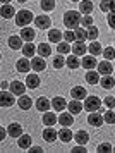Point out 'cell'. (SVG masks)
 Here are the masks:
<instances>
[{"label":"cell","instance_id":"obj_1","mask_svg":"<svg viewBox=\"0 0 115 153\" xmlns=\"http://www.w3.org/2000/svg\"><path fill=\"white\" fill-rule=\"evenodd\" d=\"M64 24L70 29H76L81 24V14L76 12V10H67V12L64 14Z\"/></svg>","mask_w":115,"mask_h":153},{"label":"cell","instance_id":"obj_2","mask_svg":"<svg viewBox=\"0 0 115 153\" xmlns=\"http://www.w3.org/2000/svg\"><path fill=\"white\" fill-rule=\"evenodd\" d=\"M82 107H84V110H88V112H96V110H100V107H102V100L98 97H86Z\"/></svg>","mask_w":115,"mask_h":153},{"label":"cell","instance_id":"obj_3","mask_svg":"<svg viewBox=\"0 0 115 153\" xmlns=\"http://www.w3.org/2000/svg\"><path fill=\"white\" fill-rule=\"evenodd\" d=\"M31 21H33V12H29L26 9H24V10H19V12L16 14V24H17V26H22V28H24V26H27Z\"/></svg>","mask_w":115,"mask_h":153},{"label":"cell","instance_id":"obj_4","mask_svg":"<svg viewBox=\"0 0 115 153\" xmlns=\"http://www.w3.org/2000/svg\"><path fill=\"white\" fill-rule=\"evenodd\" d=\"M16 103V95L12 91L2 90L0 91V107H12Z\"/></svg>","mask_w":115,"mask_h":153},{"label":"cell","instance_id":"obj_5","mask_svg":"<svg viewBox=\"0 0 115 153\" xmlns=\"http://www.w3.org/2000/svg\"><path fill=\"white\" fill-rule=\"evenodd\" d=\"M16 9L10 5V4H4L2 9H0V16L4 17V19H10V17H16Z\"/></svg>","mask_w":115,"mask_h":153},{"label":"cell","instance_id":"obj_6","mask_svg":"<svg viewBox=\"0 0 115 153\" xmlns=\"http://www.w3.org/2000/svg\"><path fill=\"white\" fill-rule=\"evenodd\" d=\"M31 69L36 71V72L45 71L47 69V62H45V59H43V57H33V60H31Z\"/></svg>","mask_w":115,"mask_h":153},{"label":"cell","instance_id":"obj_7","mask_svg":"<svg viewBox=\"0 0 115 153\" xmlns=\"http://www.w3.org/2000/svg\"><path fill=\"white\" fill-rule=\"evenodd\" d=\"M57 138H59V131H55L52 126H47V129L43 131V139L48 143H53Z\"/></svg>","mask_w":115,"mask_h":153},{"label":"cell","instance_id":"obj_8","mask_svg":"<svg viewBox=\"0 0 115 153\" xmlns=\"http://www.w3.org/2000/svg\"><path fill=\"white\" fill-rule=\"evenodd\" d=\"M34 24H36V28H40V29H47L52 26V21H50V17L48 16H38L36 19H34Z\"/></svg>","mask_w":115,"mask_h":153},{"label":"cell","instance_id":"obj_9","mask_svg":"<svg viewBox=\"0 0 115 153\" xmlns=\"http://www.w3.org/2000/svg\"><path fill=\"white\" fill-rule=\"evenodd\" d=\"M96 67H98V72H100L102 76H110V74H112V71H114L110 60H103V62H100Z\"/></svg>","mask_w":115,"mask_h":153},{"label":"cell","instance_id":"obj_10","mask_svg":"<svg viewBox=\"0 0 115 153\" xmlns=\"http://www.w3.org/2000/svg\"><path fill=\"white\" fill-rule=\"evenodd\" d=\"M9 88H10V91H12L14 95L17 97V95H24V91H26V84H22L21 81H12V83L9 84Z\"/></svg>","mask_w":115,"mask_h":153},{"label":"cell","instance_id":"obj_11","mask_svg":"<svg viewBox=\"0 0 115 153\" xmlns=\"http://www.w3.org/2000/svg\"><path fill=\"white\" fill-rule=\"evenodd\" d=\"M67 108H69V112H70L72 115H77V114H79L84 107H82L81 100H76V98H72V102H69V103H67Z\"/></svg>","mask_w":115,"mask_h":153},{"label":"cell","instance_id":"obj_12","mask_svg":"<svg viewBox=\"0 0 115 153\" xmlns=\"http://www.w3.org/2000/svg\"><path fill=\"white\" fill-rule=\"evenodd\" d=\"M50 107H52V102H50L47 97H40L38 100H36V108H38L40 112H48Z\"/></svg>","mask_w":115,"mask_h":153},{"label":"cell","instance_id":"obj_13","mask_svg":"<svg viewBox=\"0 0 115 153\" xmlns=\"http://www.w3.org/2000/svg\"><path fill=\"white\" fill-rule=\"evenodd\" d=\"M7 134L12 136V138H19L21 134H22V127H21V124H17V122L9 124V127H7Z\"/></svg>","mask_w":115,"mask_h":153},{"label":"cell","instance_id":"obj_14","mask_svg":"<svg viewBox=\"0 0 115 153\" xmlns=\"http://www.w3.org/2000/svg\"><path fill=\"white\" fill-rule=\"evenodd\" d=\"M88 122L93 126V127H100V126L105 122V119H103L100 114H96V112H91V114H89V117H88Z\"/></svg>","mask_w":115,"mask_h":153},{"label":"cell","instance_id":"obj_15","mask_svg":"<svg viewBox=\"0 0 115 153\" xmlns=\"http://www.w3.org/2000/svg\"><path fill=\"white\" fill-rule=\"evenodd\" d=\"M16 67H17V71H19V72H27V71L31 69V60H29L27 57H22V59H19V60H17Z\"/></svg>","mask_w":115,"mask_h":153},{"label":"cell","instance_id":"obj_16","mask_svg":"<svg viewBox=\"0 0 115 153\" xmlns=\"http://www.w3.org/2000/svg\"><path fill=\"white\" fill-rule=\"evenodd\" d=\"M81 64H82V67H84V69H88V71L95 69L96 65H98V62H96L95 55H86V57H84V59L81 60Z\"/></svg>","mask_w":115,"mask_h":153},{"label":"cell","instance_id":"obj_17","mask_svg":"<svg viewBox=\"0 0 115 153\" xmlns=\"http://www.w3.org/2000/svg\"><path fill=\"white\" fill-rule=\"evenodd\" d=\"M31 136H27V134H21L19 138H17V145H19V148H22V150H27V148H31Z\"/></svg>","mask_w":115,"mask_h":153},{"label":"cell","instance_id":"obj_18","mask_svg":"<svg viewBox=\"0 0 115 153\" xmlns=\"http://www.w3.org/2000/svg\"><path fill=\"white\" fill-rule=\"evenodd\" d=\"M79 12L81 14H91L93 12V2L91 0H82L81 4H79Z\"/></svg>","mask_w":115,"mask_h":153},{"label":"cell","instance_id":"obj_19","mask_svg":"<svg viewBox=\"0 0 115 153\" xmlns=\"http://www.w3.org/2000/svg\"><path fill=\"white\" fill-rule=\"evenodd\" d=\"M70 95H72V98H76V100H84V98L88 97V95H86V90H84L82 86H74L72 91H70Z\"/></svg>","mask_w":115,"mask_h":153},{"label":"cell","instance_id":"obj_20","mask_svg":"<svg viewBox=\"0 0 115 153\" xmlns=\"http://www.w3.org/2000/svg\"><path fill=\"white\" fill-rule=\"evenodd\" d=\"M22 55L24 57H27V59H29V57H33L34 55V52H36V48H34V45H33V42H26L24 43V45H22Z\"/></svg>","mask_w":115,"mask_h":153},{"label":"cell","instance_id":"obj_21","mask_svg":"<svg viewBox=\"0 0 115 153\" xmlns=\"http://www.w3.org/2000/svg\"><path fill=\"white\" fill-rule=\"evenodd\" d=\"M57 115H55L53 112H43V124L45 126H53L57 124Z\"/></svg>","mask_w":115,"mask_h":153},{"label":"cell","instance_id":"obj_22","mask_svg":"<svg viewBox=\"0 0 115 153\" xmlns=\"http://www.w3.org/2000/svg\"><path fill=\"white\" fill-rule=\"evenodd\" d=\"M36 33L33 31V28H22L21 29V38L24 40V42H33Z\"/></svg>","mask_w":115,"mask_h":153},{"label":"cell","instance_id":"obj_23","mask_svg":"<svg viewBox=\"0 0 115 153\" xmlns=\"http://www.w3.org/2000/svg\"><path fill=\"white\" fill-rule=\"evenodd\" d=\"M26 86H27V88H31V90L38 88V86H40V77L36 76V74H27V77H26Z\"/></svg>","mask_w":115,"mask_h":153},{"label":"cell","instance_id":"obj_24","mask_svg":"<svg viewBox=\"0 0 115 153\" xmlns=\"http://www.w3.org/2000/svg\"><path fill=\"white\" fill-rule=\"evenodd\" d=\"M59 120H60V124L65 126V127H69L70 124H74V117H72V114H70V112H64V114H60Z\"/></svg>","mask_w":115,"mask_h":153},{"label":"cell","instance_id":"obj_25","mask_svg":"<svg viewBox=\"0 0 115 153\" xmlns=\"http://www.w3.org/2000/svg\"><path fill=\"white\" fill-rule=\"evenodd\" d=\"M86 81L89 84H98L100 83V72L98 71H88L86 72Z\"/></svg>","mask_w":115,"mask_h":153},{"label":"cell","instance_id":"obj_26","mask_svg":"<svg viewBox=\"0 0 115 153\" xmlns=\"http://www.w3.org/2000/svg\"><path fill=\"white\" fill-rule=\"evenodd\" d=\"M52 107H53V110H64V108L67 107V102L62 97H55L53 100H52Z\"/></svg>","mask_w":115,"mask_h":153},{"label":"cell","instance_id":"obj_27","mask_svg":"<svg viewBox=\"0 0 115 153\" xmlns=\"http://www.w3.org/2000/svg\"><path fill=\"white\" fill-rule=\"evenodd\" d=\"M59 138H60L64 143H69L70 139L74 138V134H72V131H70L69 127H64V129H60V131H59Z\"/></svg>","mask_w":115,"mask_h":153},{"label":"cell","instance_id":"obj_28","mask_svg":"<svg viewBox=\"0 0 115 153\" xmlns=\"http://www.w3.org/2000/svg\"><path fill=\"white\" fill-rule=\"evenodd\" d=\"M72 53H74V55H84V53H86V45H84V42H76L74 43V47H72Z\"/></svg>","mask_w":115,"mask_h":153},{"label":"cell","instance_id":"obj_29","mask_svg":"<svg viewBox=\"0 0 115 153\" xmlns=\"http://www.w3.org/2000/svg\"><path fill=\"white\" fill-rule=\"evenodd\" d=\"M48 38L53 43H60V40L64 38V33H60V29H50L48 31Z\"/></svg>","mask_w":115,"mask_h":153},{"label":"cell","instance_id":"obj_30","mask_svg":"<svg viewBox=\"0 0 115 153\" xmlns=\"http://www.w3.org/2000/svg\"><path fill=\"white\" fill-rule=\"evenodd\" d=\"M9 47L12 50L22 48V38H21V36H10V38H9Z\"/></svg>","mask_w":115,"mask_h":153},{"label":"cell","instance_id":"obj_31","mask_svg":"<svg viewBox=\"0 0 115 153\" xmlns=\"http://www.w3.org/2000/svg\"><path fill=\"white\" fill-rule=\"evenodd\" d=\"M31 105H33V100L26 95H21L19 97V108L22 110H27V108H31Z\"/></svg>","mask_w":115,"mask_h":153},{"label":"cell","instance_id":"obj_32","mask_svg":"<svg viewBox=\"0 0 115 153\" xmlns=\"http://www.w3.org/2000/svg\"><path fill=\"white\" fill-rule=\"evenodd\" d=\"M74 139L79 143V145H86V143H88V139H89V134L86 131H77L74 134Z\"/></svg>","mask_w":115,"mask_h":153},{"label":"cell","instance_id":"obj_33","mask_svg":"<svg viewBox=\"0 0 115 153\" xmlns=\"http://www.w3.org/2000/svg\"><path fill=\"white\" fill-rule=\"evenodd\" d=\"M102 86L105 90H112L115 86V77H112V74H110V76H103L102 77Z\"/></svg>","mask_w":115,"mask_h":153},{"label":"cell","instance_id":"obj_34","mask_svg":"<svg viewBox=\"0 0 115 153\" xmlns=\"http://www.w3.org/2000/svg\"><path fill=\"white\" fill-rule=\"evenodd\" d=\"M74 35H76V42H84V40L88 38V31L84 28H79V26H77V28L74 29Z\"/></svg>","mask_w":115,"mask_h":153},{"label":"cell","instance_id":"obj_35","mask_svg":"<svg viewBox=\"0 0 115 153\" xmlns=\"http://www.w3.org/2000/svg\"><path fill=\"white\" fill-rule=\"evenodd\" d=\"M65 64H67L69 69H77L79 67V59H77V55H69Z\"/></svg>","mask_w":115,"mask_h":153},{"label":"cell","instance_id":"obj_36","mask_svg":"<svg viewBox=\"0 0 115 153\" xmlns=\"http://www.w3.org/2000/svg\"><path fill=\"white\" fill-rule=\"evenodd\" d=\"M88 50H89L91 55H100V53H102V45H100L98 42H91L89 47H88Z\"/></svg>","mask_w":115,"mask_h":153},{"label":"cell","instance_id":"obj_37","mask_svg":"<svg viewBox=\"0 0 115 153\" xmlns=\"http://www.w3.org/2000/svg\"><path fill=\"white\" fill-rule=\"evenodd\" d=\"M38 53H40V57H48L50 53H52V48H50V45H47V43H41L40 47H38Z\"/></svg>","mask_w":115,"mask_h":153},{"label":"cell","instance_id":"obj_38","mask_svg":"<svg viewBox=\"0 0 115 153\" xmlns=\"http://www.w3.org/2000/svg\"><path fill=\"white\" fill-rule=\"evenodd\" d=\"M57 50H59V53L65 55V53L70 52V45H69L67 42H60V43H59V47H57Z\"/></svg>","mask_w":115,"mask_h":153},{"label":"cell","instance_id":"obj_39","mask_svg":"<svg viewBox=\"0 0 115 153\" xmlns=\"http://www.w3.org/2000/svg\"><path fill=\"white\" fill-rule=\"evenodd\" d=\"M41 9L43 10H53L55 9V0H41Z\"/></svg>","mask_w":115,"mask_h":153},{"label":"cell","instance_id":"obj_40","mask_svg":"<svg viewBox=\"0 0 115 153\" xmlns=\"http://www.w3.org/2000/svg\"><path fill=\"white\" fill-rule=\"evenodd\" d=\"M103 57H105V60H112V59H115V48L114 47H107V48L103 50Z\"/></svg>","mask_w":115,"mask_h":153},{"label":"cell","instance_id":"obj_41","mask_svg":"<svg viewBox=\"0 0 115 153\" xmlns=\"http://www.w3.org/2000/svg\"><path fill=\"white\" fill-rule=\"evenodd\" d=\"M103 119H105L107 124H115V112L114 110H107L105 115H103Z\"/></svg>","mask_w":115,"mask_h":153},{"label":"cell","instance_id":"obj_42","mask_svg":"<svg viewBox=\"0 0 115 153\" xmlns=\"http://www.w3.org/2000/svg\"><path fill=\"white\" fill-rule=\"evenodd\" d=\"M112 4H114V0H102L100 9H102L103 12H112Z\"/></svg>","mask_w":115,"mask_h":153},{"label":"cell","instance_id":"obj_43","mask_svg":"<svg viewBox=\"0 0 115 153\" xmlns=\"http://www.w3.org/2000/svg\"><path fill=\"white\" fill-rule=\"evenodd\" d=\"M52 64H53V67H55V69H62V67H64V64H65L64 57H62V53H60V55H57V57H55V59H53V62H52Z\"/></svg>","mask_w":115,"mask_h":153},{"label":"cell","instance_id":"obj_44","mask_svg":"<svg viewBox=\"0 0 115 153\" xmlns=\"http://www.w3.org/2000/svg\"><path fill=\"white\" fill-rule=\"evenodd\" d=\"M81 24H82V28H89V26H93V17H91L89 14L82 16L81 17Z\"/></svg>","mask_w":115,"mask_h":153},{"label":"cell","instance_id":"obj_45","mask_svg":"<svg viewBox=\"0 0 115 153\" xmlns=\"http://www.w3.org/2000/svg\"><path fill=\"white\" fill-rule=\"evenodd\" d=\"M86 31H88V40H96V38H98V28H95V26H89Z\"/></svg>","mask_w":115,"mask_h":153},{"label":"cell","instance_id":"obj_46","mask_svg":"<svg viewBox=\"0 0 115 153\" xmlns=\"http://www.w3.org/2000/svg\"><path fill=\"white\" fill-rule=\"evenodd\" d=\"M98 152L100 153H108V152H114V148L110 143H102V145L98 146Z\"/></svg>","mask_w":115,"mask_h":153},{"label":"cell","instance_id":"obj_47","mask_svg":"<svg viewBox=\"0 0 115 153\" xmlns=\"http://www.w3.org/2000/svg\"><path fill=\"white\" fill-rule=\"evenodd\" d=\"M64 40H65V42H76L74 31H70V29H69V31H65V33H64Z\"/></svg>","mask_w":115,"mask_h":153},{"label":"cell","instance_id":"obj_48","mask_svg":"<svg viewBox=\"0 0 115 153\" xmlns=\"http://www.w3.org/2000/svg\"><path fill=\"white\" fill-rule=\"evenodd\" d=\"M103 103L107 105L108 108H114V107H115V98H114V97H107V98H105V102H103Z\"/></svg>","mask_w":115,"mask_h":153},{"label":"cell","instance_id":"obj_49","mask_svg":"<svg viewBox=\"0 0 115 153\" xmlns=\"http://www.w3.org/2000/svg\"><path fill=\"white\" fill-rule=\"evenodd\" d=\"M107 21H108V26H110V28L115 29V12H110L108 17H107Z\"/></svg>","mask_w":115,"mask_h":153},{"label":"cell","instance_id":"obj_50","mask_svg":"<svg viewBox=\"0 0 115 153\" xmlns=\"http://www.w3.org/2000/svg\"><path fill=\"white\" fill-rule=\"evenodd\" d=\"M72 152H74V153H84L86 150H84V145H79V146H76Z\"/></svg>","mask_w":115,"mask_h":153},{"label":"cell","instance_id":"obj_51","mask_svg":"<svg viewBox=\"0 0 115 153\" xmlns=\"http://www.w3.org/2000/svg\"><path fill=\"white\" fill-rule=\"evenodd\" d=\"M5 129H4V127H0V141H2V139H5Z\"/></svg>","mask_w":115,"mask_h":153},{"label":"cell","instance_id":"obj_52","mask_svg":"<svg viewBox=\"0 0 115 153\" xmlns=\"http://www.w3.org/2000/svg\"><path fill=\"white\" fill-rule=\"evenodd\" d=\"M31 152H33V153H40V152H43V150H41L40 146H33V148H31Z\"/></svg>","mask_w":115,"mask_h":153},{"label":"cell","instance_id":"obj_53","mask_svg":"<svg viewBox=\"0 0 115 153\" xmlns=\"http://www.w3.org/2000/svg\"><path fill=\"white\" fill-rule=\"evenodd\" d=\"M9 84H10V83H0V88H2V90H7V88H9Z\"/></svg>","mask_w":115,"mask_h":153},{"label":"cell","instance_id":"obj_54","mask_svg":"<svg viewBox=\"0 0 115 153\" xmlns=\"http://www.w3.org/2000/svg\"><path fill=\"white\" fill-rule=\"evenodd\" d=\"M2 4H10V0H0Z\"/></svg>","mask_w":115,"mask_h":153},{"label":"cell","instance_id":"obj_55","mask_svg":"<svg viewBox=\"0 0 115 153\" xmlns=\"http://www.w3.org/2000/svg\"><path fill=\"white\" fill-rule=\"evenodd\" d=\"M112 12H115V0H114V4H112Z\"/></svg>","mask_w":115,"mask_h":153},{"label":"cell","instance_id":"obj_56","mask_svg":"<svg viewBox=\"0 0 115 153\" xmlns=\"http://www.w3.org/2000/svg\"><path fill=\"white\" fill-rule=\"evenodd\" d=\"M17 2H27V0H17Z\"/></svg>","mask_w":115,"mask_h":153},{"label":"cell","instance_id":"obj_57","mask_svg":"<svg viewBox=\"0 0 115 153\" xmlns=\"http://www.w3.org/2000/svg\"><path fill=\"white\" fill-rule=\"evenodd\" d=\"M70 2H77V0H70Z\"/></svg>","mask_w":115,"mask_h":153},{"label":"cell","instance_id":"obj_58","mask_svg":"<svg viewBox=\"0 0 115 153\" xmlns=\"http://www.w3.org/2000/svg\"><path fill=\"white\" fill-rule=\"evenodd\" d=\"M0 59H2V55H0Z\"/></svg>","mask_w":115,"mask_h":153},{"label":"cell","instance_id":"obj_59","mask_svg":"<svg viewBox=\"0 0 115 153\" xmlns=\"http://www.w3.org/2000/svg\"><path fill=\"white\" fill-rule=\"evenodd\" d=\"M0 90H2V88H0Z\"/></svg>","mask_w":115,"mask_h":153},{"label":"cell","instance_id":"obj_60","mask_svg":"<svg viewBox=\"0 0 115 153\" xmlns=\"http://www.w3.org/2000/svg\"><path fill=\"white\" fill-rule=\"evenodd\" d=\"M114 152H115V150H114Z\"/></svg>","mask_w":115,"mask_h":153}]
</instances>
